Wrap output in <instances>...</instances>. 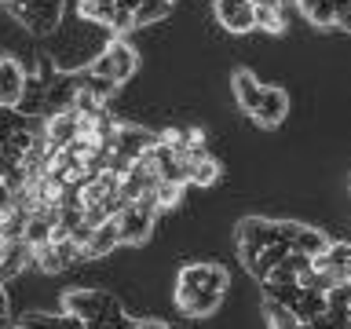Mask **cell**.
<instances>
[{"label":"cell","mask_w":351,"mask_h":329,"mask_svg":"<svg viewBox=\"0 0 351 329\" xmlns=\"http://www.w3.org/2000/svg\"><path fill=\"white\" fill-rule=\"evenodd\" d=\"M158 205L161 208H172L176 202H180V194H183V183H158Z\"/></svg>","instance_id":"cell-18"},{"label":"cell","mask_w":351,"mask_h":329,"mask_svg":"<svg viewBox=\"0 0 351 329\" xmlns=\"http://www.w3.org/2000/svg\"><path fill=\"white\" fill-rule=\"evenodd\" d=\"M260 95H263V84L249 70H238L234 73V99H238V106L245 110V114H252V110L260 106Z\"/></svg>","instance_id":"cell-11"},{"label":"cell","mask_w":351,"mask_h":329,"mask_svg":"<svg viewBox=\"0 0 351 329\" xmlns=\"http://www.w3.org/2000/svg\"><path fill=\"white\" fill-rule=\"evenodd\" d=\"M227 293V271L216 263H191L180 271L176 285V304L186 315H213Z\"/></svg>","instance_id":"cell-1"},{"label":"cell","mask_w":351,"mask_h":329,"mask_svg":"<svg viewBox=\"0 0 351 329\" xmlns=\"http://www.w3.org/2000/svg\"><path fill=\"white\" fill-rule=\"evenodd\" d=\"M293 311H296V318H300L304 326L318 322V318H322V315L329 311V293H322V289H304L300 304H296Z\"/></svg>","instance_id":"cell-12"},{"label":"cell","mask_w":351,"mask_h":329,"mask_svg":"<svg viewBox=\"0 0 351 329\" xmlns=\"http://www.w3.org/2000/svg\"><path fill=\"white\" fill-rule=\"evenodd\" d=\"M282 230V245H289L293 252H307V256H322L329 249V238L315 227H304V223H278Z\"/></svg>","instance_id":"cell-6"},{"label":"cell","mask_w":351,"mask_h":329,"mask_svg":"<svg viewBox=\"0 0 351 329\" xmlns=\"http://www.w3.org/2000/svg\"><path fill=\"white\" fill-rule=\"evenodd\" d=\"M136 66H139L136 51H132L128 44L117 37V40L110 44V48H106L103 55H99V59H95L92 66H88V70H92V73H99V77H110V81H117V84H125L128 77L136 73Z\"/></svg>","instance_id":"cell-3"},{"label":"cell","mask_w":351,"mask_h":329,"mask_svg":"<svg viewBox=\"0 0 351 329\" xmlns=\"http://www.w3.org/2000/svg\"><path fill=\"white\" fill-rule=\"evenodd\" d=\"M77 11H81L84 19L110 26V19H114V11H117V0H77Z\"/></svg>","instance_id":"cell-15"},{"label":"cell","mask_w":351,"mask_h":329,"mask_svg":"<svg viewBox=\"0 0 351 329\" xmlns=\"http://www.w3.org/2000/svg\"><path fill=\"white\" fill-rule=\"evenodd\" d=\"M15 329H22V326H15Z\"/></svg>","instance_id":"cell-27"},{"label":"cell","mask_w":351,"mask_h":329,"mask_svg":"<svg viewBox=\"0 0 351 329\" xmlns=\"http://www.w3.org/2000/svg\"><path fill=\"white\" fill-rule=\"evenodd\" d=\"M139 329H169L165 322H139Z\"/></svg>","instance_id":"cell-24"},{"label":"cell","mask_w":351,"mask_h":329,"mask_svg":"<svg viewBox=\"0 0 351 329\" xmlns=\"http://www.w3.org/2000/svg\"><path fill=\"white\" fill-rule=\"evenodd\" d=\"M337 26H344V29H351V11H348V15H340V19H337Z\"/></svg>","instance_id":"cell-25"},{"label":"cell","mask_w":351,"mask_h":329,"mask_svg":"<svg viewBox=\"0 0 351 329\" xmlns=\"http://www.w3.org/2000/svg\"><path fill=\"white\" fill-rule=\"evenodd\" d=\"M11 205H15V191H11V183L0 175V212H8Z\"/></svg>","instance_id":"cell-19"},{"label":"cell","mask_w":351,"mask_h":329,"mask_svg":"<svg viewBox=\"0 0 351 329\" xmlns=\"http://www.w3.org/2000/svg\"><path fill=\"white\" fill-rule=\"evenodd\" d=\"M256 29H267V33H282L285 29V11L278 8H256Z\"/></svg>","instance_id":"cell-17"},{"label":"cell","mask_w":351,"mask_h":329,"mask_svg":"<svg viewBox=\"0 0 351 329\" xmlns=\"http://www.w3.org/2000/svg\"><path fill=\"white\" fill-rule=\"evenodd\" d=\"M77 77H81V88H84V92L95 95L99 103H106V99L121 88L117 81H110V77H99V73H92V70H84V73H77Z\"/></svg>","instance_id":"cell-14"},{"label":"cell","mask_w":351,"mask_h":329,"mask_svg":"<svg viewBox=\"0 0 351 329\" xmlns=\"http://www.w3.org/2000/svg\"><path fill=\"white\" fill-rule=\"evenodd\" d=\"M15 15L22 19V26L33 29V33H51L62 19V0H29V4H22Z\"/></svg>","instance_id":"cell-5"},{"label":"cell","mask_w":351,"mask_h":329,"mask_svg":"<svg viewBox=\"0 0 351 329\" xmlns=\"http://www.w3.org/2000/svg\"><path fill=\"white\" fill-rule=\"evenodd\" d=\"M219 180V164L213 154H202V158H191V183L194 186H213Z\"/></svg>","instance_id":"cell-13"},{"label":"cell","mask_w":351,"mask_h":329,"mask_svg":"<svg viewBox=\"0 0 351 329\" xmlns=\"http://www.w3.org/2000/svg\"><path fill=\"white\" fill-rule=\"evenodd\" d=\"M216 19L230 33L256 29V8H252V0H216Z\"/></svg>","instance_id":"cell-7"},{"label":"cell","mask_w":351,"mask_h":329,"mask_svg":"<svg viewBox=\"0 0 351 329\" xmlns=\"http://www.w3.org/2000/svg\"><path fill=\"white\" fill-rule=\"evenodd\" d=\"M348 329H351V326H348Z\"/></svg>","instance_id":"cell-28"},{"label":"cell","mask_w":351,"mask_h":329,"mask_svg":"<svg viewBox=\"0 0 351 329\" xmlns=\"http://www.w3.org/2000/svg\"><path fill=\"white\" fill-rule=\"evenodd\" d=\"M169 8H172V0H143L139 11H136V26H147V22H158L169 15Z\"/></svg>","instance_id":"cell-16"},{"label":"cell","mask_w":351,"mask_h":329,"mask_svg":"<svg viewBox=\"0 0 351 329\" xmlns=\"http://www.w3.org/2000/svg\"><path fill=\"white\" fill-rule=\"evenodd\" d=\"M4 260H8V238H4V230H0V267H4Z\"/></svg>","instance_id":"cell-21"},{"label":"cell","mask_w":351,"mask_h":329,"mask_svg":"<svg viewBox=\"0 0 351 329\" xmlns=\"http://www.w3.org/2000/svg\"><path fill=\"white\" fill-rule=\"evenodd\" d=\"M158 212H161V205H158V194L154 191L143 194L139 202H132L121 216H114L117 227H121V241H125V245H143L150 234V227H154V219H158Z\"/></svg>","instance_id":"cell-2"},{"label":"cell","mask_w":351,"mask_h":329,"mask_svg":"<svg viewBox=\"0 0 351 329\" xmlns=\"http://www.w3.org/2000/svg\"><path fill=\"white\" fill-rule=\"evenodd\" d=\"M0 315H8V293H4V285H0Z\"/></svg>","instance_id":"cell-23"},{"label":"cell","mask_w":351,"mask_h":329,"mask_svg":"<svg viewBox=\"0 0 351 329\" xmlns=\"http://www.w3.org/2000/svg\"><path fill=\"white\" fill-rule=\"evenodd\" d=\"M117 245H125V241H121V227H117V219H106V223H99L92 230V238H88L84 260L88 256H106V252H114Z\"/></svg>","instance_id":"cell-10"},{"label":"cell","mask_w":351,"mask_h":329,"mask_svg":"<svg viewBox=\"0 0 351 329\" xmlns=\"http://www.w3.org/2000/svg\"><path fill=\"white\" fill-rule=\"evenodd\" d=\"M282 0H252V8H278Z\"/></svg>","instance_id":"cell-22"},{"label":"cell","mask_w":351,"mask_h":329,"mask_svg":"<svg viewBox=\"0 0 351 329\" xmlns=\"http://www.w3.org/2000/svg\"><path fill=\"white\" fill-rule=\"evenodd\" d=\"M117 300L110 293H95V289H73V293H66V311L77 315L81 322H99L106 311H114Z\"/></svg>","instance_id":"cell-4"},{"label":"cell","mask_w":351,"mask_h":329,"mask_svg":"<svg viewBox=\"0 0 351 329\" xmlns=\"http://www.w3.org/2000/svg\"><path fill=\"white\" fill-rule=\"evenodd\" d=\"M26 81L29 77L15 59L0 62V106H19L22 95H26Z\"/></svg>","instance_id":"cell-8"},{"label":"cell","mask_w":351,"mask_h":329,"mask_svg":"<svg viewBox=\"0 0 351 329\" xmlns=\"http://www.w3.org/2000/svg\"><path fill=\"white\" fill-rule=\"evenodd\" d=\"M139 4H143V0H117V8H121V11H132V15L139 11Z\"/></svg>","instance_id":"cell-20"},{"label":"cell","mask_w":351,"mask_h":329,"mask_svg":"<svg viewBox=\"0 0 351 329\" xmlns=\"http://www.w3.org/2000/svg\"><path fill=\"white\" fill-rule=\"evenodd\" d=\"M285 110H289V95H285L282 88H263L260 106L252 110V121H256L260 128H274V125H282Z\"/></svg>","instance_id":"cell-9"},{"label":"cell","mask_w":351,"mask_h":329,"mask_svg":"<svg viewBox=\"0 0 351 329\" xmlns=\"http://www.w3.org/2000/svg\"><path fill=\"white\" fill-rule=\"evenodd\" d=\"M0 62H4V55H0Z\"/></svg>","instance_id":"cell-26"}]
</instances>
